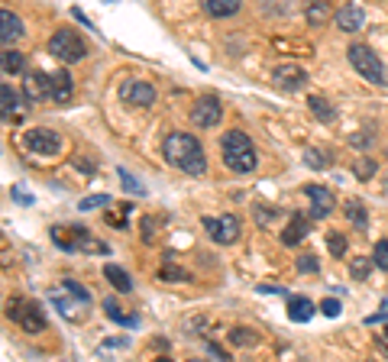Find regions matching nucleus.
<instances>
[{
	"instance_id": "obj_28",
	"label": "nucleus",
	"mask_w": 388,
	"mask_h": 362,
	"mask_svg": "<svg viewBox=\"0 0 388 362\" xmlns=\"http://www.w3.org/2000/svg\"><path fill=\"white\" fill-rule=\"evenodd\" d=\"M230 343H233V346H256L259 337L249 327H233V330H230Z\"/></svg>"
},
{
	"instance_id": "obj_11",
	"label": "nucleus",
	"mask_w": 388,
	"mask_h": 362,
	"mask_svg": "<svg viewBox=\"0 0 388 362\" xmlns=\"http://www.w3.org/2000/svg\"><path fill=\"white\" fill-rule=\"evenodd\" d=\"M23 146L30 149L33 155H59L61 149V139L55 130H46V126H36L23 136Z\"/></svg>"
},
{
	"instance_id": "obj_39",
	"label": "nucleus",
	"mask_w": 388,
	"mask_h": 362,
	"mask_svg": "<svg viewBox=\"0 0 388 362\" xmlns=\"http://www.w3.org/2000/svg\"><path fill=\"white\" fill-rule=\"evenodd\" d=\"M320 310H324V314H327V317H340V301H336V298H327V301H324V304H320Z\"/></svg>"
},
{
	"instance_id": "obj_16",
	"label": "nucleus",
	"mask_w": 388,
	"mask_h": 362,
	"mask_svg": "<svg viewBox=\"0 0 388 362\" xmlns=\"http://www.w3.org/2000/svg\"><path fill=\"white\" fill-rule=\"evenodd\" d=\"M0 116H4V123H10V120L20 116V94L10 85L0 88Z\"/></svg>"
},
{
	"instance_id": "obj_21",
	"label": "nucleus",
	"mask_w": 388,
	"mask_h": 362,
	"mask_svg": "<svg viewBox=\"0 0 388 362\" xmlns=\"http://www.w3.org/2000/svg\"><path fill=\"white\" fill-rule=\"evenodd\" d=\"M346 220H350L356 230H369V214H365V204L359 198H353V200H346Z\"/></svg>"
},
{
	"instance_id": "obj_41",
	"label": "nucleus",
	"mask_w": 388,
	"mask_h": 362,
	"mask_svg": "<svg viewBox=\"0 0 388 362\" xmlns=\"http://www.w3.org/2000/svg\"><path fill=\"white\" fill-rule=\"evenodd\" d=\"M123 346H129V337H117V339H107L100 349H123Z\"/></svg>"
},
{
	"instance_id": "obj_17",
	"label": "nucleus",
	"mask_w": 388,
	"mask_h": 362,
	"mask_svg": "<svg viewBox=\"0 0 388 362\" xmlns=\"http://www.w3.org/2000/svg\"><path fill=\"white\" fill-rule=\"evenodd\" d=\"M52 91H55V100H59V104L71 100V94H75V81H71V71L69 68L52 71Z\"/></svg>"
},
{
	"instance_id": "obj_34",
	"label": "nucleus",
	"mask_w": 388,
	"mask_h": 362,
	"mask_svg": "<svg viewBox=\"0 0 388 362\" xmlns=\"http://www.w3.org/2000/svg\"><path fill=\"white\" fill-rule=\"evenodd\" d=\"M162 282H191V275L184 269H178V265H165V269L159 272Z\"/></svg>"
},
{
	"instance_id": "obj_47",
	"label": "nucleus",
	"mask_w": 388,
	"mask_h": 362,
	"mask_svg": "<svg viewBox=\"0 0 388 362\" xmlns=\"http://www.w3.org/2000/svg\"><path fill=\"white\" fill-rule=\"evenodd\" d=\"M385 339H388V327H385Z\"/></svg>"
},
{
	"instance_id": "obj_35",
	"label": "nucleus",
	"mask_w": 388,
	"mask_h": 362,
	"mask_svg": "<svg viewBox=\"0 0 388 362\" xmlns=\"http://www.w3.org/2000/svg\"><path fill=\"white\" fill-rule=\"evenodd\" d=\"M252 214H256V220H259L262 227H269L275 217H278V210H275V207H266V204H252Z\"/></svg>"
},
{
	"instance_id": "obj_36",
	"label": "nucleus",
	"mask_w": 388,
	"mask_h": 362,
	"mask_svg": "<svg viewBox=\"0 0 388 362\" xmlns=\"http://www.w3.org/2000/svg\"><path fill=\"white\" fill-rule=\"evenodd\" d=\"M305 162L311 165V169H327V165H330V155H324L320 149H307V152H305Z\"/></svg>"
},
{
	"instance_id": "obj_44",
	"label": "nucleus",
	"mask_w": 388,
	"mask_h": 362,
	"mask_svg": "<svg viewBox=\"0 0 388 362\" xmlns=\"http://www.w3.org/2000/svg\"><path fill=\"white\" fill-rule=\"evenodd\" d=\"M71 16H75L78 23H84V26H88V30H91V32H98V30H94V23H91V20H88V16H84V13H81V10H78V7H75V10H71Z\"/></svg>"
},
{
	"instance_id": "obj_43",
	"label": "nucleus",
	"mask_w": 388,
	"mask_h": 362,
	"mask_svg": "<svg viewBox=\"0 0 388 362\" xmlns=\"http://www.w3.org/2000/svg\"><path fill=\"white\" fill-rule=\"evenodd\" d=\"M385 320H388V308H385V310H379V314H369V317H365V324H369V327L385 324Z\"/></svg>"
},
{
	"instance_id": "obj_5",
	"label": "nucleus",
	"mask_w": 388,
	"mask_h": 362,
	"mask_svg": "<svg viewBox=\"0 0 388 362\" xmlns=\"http://www.w3.org/2000/svg\"><path fill=\"white\" fill-rule=\"evenodd\" d=\"M346 55H350V65L365 78V81H372V85H388L385 65L379 62V55H375L369 46H363V42H353V46L346 49Z\"/></svg>"
},
{
	"instance_id": "obj_32",
	"label": "nucleus",
	"mask_w": 388,
	"mask_h": 362,
	"mask_svg": "<svg viewBox=\"0 0 388 362\" xmlns=\"http://www.w3.org/2000/svg\"><path fill=\"white\" fill-rule=\"evenodd\" d=\"M317 269H320V263H317V255L314 253L298 255V272H301V275H314Z\"/></svg>"
},
{
	"instance_id": "obj_29",
	"label": "nucleus",
	"mask_w": 388,
	"mask_h": 362,
	"mask_svg": "<svg viewBox=\"0 0 388 362\" xmlns=\"http://www.w3.org/2000/svg\"><path fill=\"white\" fill-rule=\"evenodd\" d=\"M372 255H369V259H365V255H359V259H353L350 263V275L356 278V282H365V278H369V272H372Z\"/></svg>"
},
{
	"instance_id": "obj_13",
	"label": "nucleus",
	"mask_w": 388,
	"mask_h": 362,
	"mask_svg": "<svg viewBox=\"0 0 388 362\" xmlns=\"http://www.w3.org/2000/svg\"><path fill=\"white\" fill-rule=\"evenodd\" d=\"M334 20L343 32H356V30H363V23H365V10L359 7V4H346V7L336 10Z\"/></svg>"
},
{
	"instance_id": "obj_27",
	"label": "nucleus",
	"mask_w": 388,
	"mask_h": 362,
	"mask_svg": "<svg viewBox=\"0 0 388 362\" xmlns=\"http://www.w3.org/2000/svg\"><path fill=\"white\" fill-rule=\"evenodd\" d=\"M375 159H369V155H359L356 162H353V175L359 178V181H369V178H375Z\"/></svg>"
},
{
	"instance_id": "obj_15",
	"label": "nucleus",
	"mask_w": 388,
	"mask_h": 362,
	"mask_svg": "<svg viewBox=\"0 0 388 362\" xmlns=\"http://www.w3.org/2000/svg\"><path fill=\"white\" fill-rule=\"evenodd\" d=\"M305 194L314 200L311 217H327L334 210V191H327V188H320V185H307Z\"/></svg>"
},
{
	"instance_id": "obj_1",
	"label": "nucleus",
	"mask_w": 388,
	"mask_h": 362,
	"mask_svg": "<svg viewBox=\"0 0 388 362\" xmlns=\"http://www.w3.org/2000/svg\"><path fill=\"white\" fill-rule=\"evenodd\" d=\"M162 155L168 165L182 169L184 175L198 178L207 171V159H204V146L191 133H168V139L162 143Z\"/></svg>"
},
{
	"instance_id": "obj_24",
	"label": "nucleus",
	"mask_w": 388,
	"mask_h": 362,
	"mask_svg": "<svg viewBox=\"0 0 388 362\" xmlns=\"http://www.w3.org/2000/svg\"><path fill=\"white\" fill-rule=\"evenodd\" d=\"M204 10L213 16V20H227L240 10V0H204Z\"/></svg>"
},
{
	"instance_id": "obj_12",
	"label": "nucleus",
	"mask_w": 388,
	"mask_h": 362,
	"mask_svg": "<svg viewBox=\"0 0 388 362\" xmlns=\"http://www.w3.org/2000/svg\"><path fill=\"white\" fill-rule=\"evenodd\" d=\"M272 81L282 91H298V88L307 85V71L298 68V65H278V68H272Z\"/></svg>"
},
{
	"instance_id": "obj_19",
	"label": "nucleus",
	"mask_w": 388,
	"mask_h": 362,
	"mask_svg": "<svg viewBox=\"0 0 388 362\" xmlns=\"http://www.w3.org/2000/svg\"><path fill=\"white\" fill-rule=\"evenodd\" d=\"M104 314L114 320V324H123V327H139V317L123 310V304H117V298H107L104 301Z\"/></svg>"
},
{
	"instance_id": "obj_8",
	"label": "nucleus",
	"mask_w": 388,
	"mask_h": 362,
	"mask_svg": "<svg viewBox=\"0 0 388 362\" xmlns=\"http://www.w3.org/2000/svg\"><path fill=\"white\" fill-rule=\"evenodd\" d=\"M23 97L30 104H42V100H55L52 91V71H26L23 75Z\"/></svg>"
},
{
	"instance_id": "obj_30",
	"label": "nucleus",
	"mask_w": 388,
	"mask_h": 362,
	"mask_svg": "<svg viewBox=\"0 0 388 362\" xmlns=\"http://www.w3.org/2000/svg\"><path fill=\"white\" fill-rule=\"evenodd\" d=\"M117 175H120V185H123V191H129V194H136V198H146V188L139 185L136 178L129 175L127 169H117Z\"/></svg>"
},
{
	"instance_id": "obj_42",
	"label": "nucleus",
	"mask_w": 388,
	"mask_h": 362,
	"mask_svg": "<svg viewBox=\"0 0 388 362\" xmlns=\"http://www.w3.org/2000/svg\"><path fill=\"white\" fill-rule=\"evenodd\" d=\"M52 304H55V308H59V310H61V314H69V317H75V314H71V301H61V298H59V294H52Z\"/></svg>"
},
{
	"instance_id": "obj_31",
	"label": "nucleus",
	"mask_w": 388,
	"mask_h": 362,
	"mask_svg": "<svg viewBox=\"0 0 388 362\" xmlns=\"http://www.w3.org/2000/svg\"><path fill=\"white\" fill-rule=\"evenodd\" d=\"M61 288H65V291H69L71 298H78V301H81V304H88V301H91V291H88V288H84V285H78L75 278H65V282H61Z\"/></svg>"
},
{
	"instance_id": "obj_14",
	"label": "nucleus",
	"mask_w": 388,
	"mask_h": 362,
	"mask_svg": "<svg viewBox=\"0 0 388 362\" xmlns=\"http://www.w3.org/2000/svg\"><path fill=\"white\" fill-rule=\"evenodd\" d=\"M20 36H23V23H20V16H16L13 10H4V13H0V42H4V49H10Z\"/></svg>"
},
{
	"instance_id": "obj_26",
	"label": "nucleus",
	"mask_w": 388,
	"mask_h": 362,
	"mask_svg": "<svg viewBox=\"0 0 388 362\" xmlns=\"http://www.w3.org/2000/svg\"><path fill=\"white\" fill-rule=\"evenodd\" d=\"M0 65H4V75H20L26 62H23V55L10 46V49H4V55H0Z\"/></svg>"
},
{
	"instance_id": "obj_46",
	"label": "nucleus",
	"mask_w": 388,
	"mask_h": 362,
	"mask_svg": "<svg viewBox=\"0 0 388 362\" xmlns=\"http://www.w3.org/2000/svg\"><path fill=\"white\" fill-rule=\"evenodd\" d=\"M207 349H211V353H213V356H221V359H230V356H227V353H223V349H221V346H217V343H211V346H207Z\"/></svg>"
},
{
	"instance_id": "obj_4",
	"label": "nucleus",
	"mask_w": 388,
	"mask_h": 362,
	"mask_svg": "<svg viewBox=\"0 0 388 362\" xmlns=\"http://www.w3.org/2000/svg\"><path fill=\"white\" fill-rule=\"evenodd\" d=\"M46 49H49V55H55V59H59V62H65V65L81 62L84 55H88V42H84L75 30H69V26L55 30Z\"/></svg>"
},
{
	"instance_id": "obj_20",
	"label": "nucleus",
	"mask_w": 388,
	"mask_h": 362,
	"mask_svg": "<svg viewBox=\"0 0 388 362\" xmlns=\"http://www.w3.org/2000/svg\"><path fill=\"white\" fill-rule=\"evenodd\" d=\"M330 16V4L327 0H305V20L311 26H324Z\"/></svg>"
},
{
	"instance_id": "obj_7",
	"label": "nucleus",
	"mask_w": 388,
	"mask_h": 362,
	"mask_svg": "<svg viewBox=\"0 0 388 362\" xmlns=\"http://www.w3.org/2000/svg\"><path fill=\"white\" fill-rule=\"evenodd\" d=\"M201 224H204L207 236H211L213 243H221V246H230V243H236V239H240V217H233V214L204 217Z\"/></svg>"
},
{
	"instance_id": "obj_45",
	"label": "nucleus",
	"mask_w": 388,
	"mask_h": 362,
	"mask_svg": "<svg viewBox=\"0 0 388 362\" xmlns=\"http://www.w3.org/2000/svg\"><path fill=\"white\" fill-rule=\"evenodd\" d=\"M256 291L259 294H285V288H278V285H259Z\"/></svg>"
},
{
	"instance_id": "obj_23",
	"label": "nucleus",
	"mask_w": 388,
	"mask_h": 362,
	"mask_svg": "<svg viewBox=\"0 0 388 362\" xmlns=\"http://www.w3.org/2000/svg\"><path fill=\"white\" fill-rule=\"evenodd\" d=\"M288 317L295 320V324H307L314 317V304L307 298H291L288 301Z\"/></svg>"
},
{
	"instance_id": "obj_6",
	"label": "nucleus",
	"mask_w": 388,
	"mask_h": 362,
	"mask_svg": "<svg viewBox=\"0 0 388 362\" xmlns=\"http://www.w3.org/2000/svg\"><path fill=\"white\" fill-rule=\"evenodd\" d=\"M7 317L13 324H20L26 333H39L46 330V314L39 308L36 301H26V298H10L7 301Z\"/></svg>"
},
{
	"instance_id": "obj_33",
	"label": "nucleus",
	"mask_w": 388,
	"mask_h": 362,
	"mask_svg": "<svg viewBox=\"0 0 388 362\" xmlns=\"http://www.w3.org/2000/svg\"><path fill=\"white\" fill-rule=\"evenodd\" d=\"M372 263L379 265L382 272H388V239H379L372 249Z\"/></svg>"
},
{
	"instance_id": "obj_9",
	"label": "nucleus",
	"mask_w": 388,
	"mask_h": 362,
	"mask_svg": "<svg viewBox=\"0 0 388 362\" xmlns=\"http://www.w3.org/2000/svg\"><path fill=\"white\" fill-rule=\"evenodd\" d=\"M120 100L127 107H153L155 88L149 85V81H139V78H127L120 85Z\"/></svg>"
},
{
	"instance_id": "obj_3",
	"label": "nucleus",
	"mask_w": 388,
	"mask_h": 362,
	"mask_svg": "<svg viewBox=\"0 0 388 362\" xmlns=\"http://www.w3.org/2000/svg\"><path fill=\"white\" fill-rule=\"evenodd\" d=\"M49 236H52V243L59 249H65V253H110L107 243L94 239L84 227H61L59 224V227L49 230Z\"/></svg>"
},
{
	"instance_id": "obj_48",
	"label": "nucleus",
	"mask_w": 388,
	"mask_h": 362,
	"mask_svg": "<svg viewBox=\"0 0 388 362\" xmlns=\"http://www.w3.org/2000/svg\"><path fill=\"white\" fill-rule=\"evenodd\" d=\"M382 308H388V301H385V304H382Z\"/></svg>"
},
{
	"instance_id": "obj_22",
	"label": "nucleus",
	"mask_w": 388,
	"mask_h": 362,
	"mask_svg": "<svg viewBox=\"0 0 388 362\" xmlns=\"http://www.w3.org/2000/svg\"><path fill=\"white\" fill-rule=\"evenodd\" d=\"M104 278L110 282V285L117 288V291H123V294H129L133 291V278L127 275V272L120 269V265H104Z\"/></svg>"
},
{
	"instance_id": "obj_18",
	"label": "nucleus",
	"mask_w": 388,
	"mask_h": 362,
	"mask_svg": "<svg viewBox=\"0 0 388 362\" xmlns=\"http://www.w3.org/2000/svg\"><path fill=\"white\" fill-rule=\"evenodd\" d=\"M311 233V224H307V217H301V214H295L291 217V224H288V230L282 233V243L285 246H298L301 239Z\"/></svg>"
},
{
	"instance_id": "obj_37",
	"label": "nucleus",
	"mask_w": 388,
	"mask_h": 362,
	"mask_svg": "<svg viewBox=\"0 0 388 362\" xmlns=\"http://www.w3.org/2000/svg\"><path fill=\"white\" fill-rule=\"evenodd\" d=\"M327 246H330V255H336V259H343V255H346V239H343V233H330Z\"/></svg>"
},
{
	"instance_id": "obj_38",
	"label": "nucleus",
	"mask_w": 388,
	"mask_h": 362,
	"mask_svg": "<svg viewBox=\"0 0 388 362\" xmlns=\"http://www.w3.org/2000/svg\"><path fill=\"white\" fill-rule=\"evenodd\" d=\"M104 204H110V198H107V194H91V198H84L78 207H81V210H91V207H104Z\"/></svg>"
},
{
	"instance_id": "obj_25",
	"label": "nucleus",
	"mask_w": 388,
	"mask_h": 362,
	"mask_svg": "<svg viewBox=\"0 0 388 362\" xmlns=\"http://www.w3.org/2000/svg\"><path fill=\"white\" fill-rule=\"evenodd\" d=\"M307 107H311V114L317 116L320 123H330V120H336V110H334V104H330L327 97H307Z\"/></svg>"
},
{
	"instance_id": "obj_40",
	"label": "nucleus",
	"mask_w": 388,
	"mask_h": 362,
	"mask_svg": "<svg viewBox=\"0 0 388 362\" xmlns=\"http://www.w3.org/2000/svg\"><path fill=\"white\" fill-rule=\"evenodd\" d=\"M10 198H13V200H20V204H26V207H30V204H33V194H26L23 188H13V191H10Z\"/></svg>"
},
{
	"instance_id": "obj_2",
	"label": "nucleus",
	"mask_w": 388,
	"mask_h": 362,
	"mask_svg": "<svg viewBox=\"0 0 388 362\" xmlns=\"http://www.w3.org/2000/svg\"><path fill=\"white\" fill-rule=\"evenodd\" d=\"M223 162H227L230 171L236 175H249L256 169L259 155H256V146H252V139L246 136L243 130H230L223 136Z\"/></svg>"
},
{
	"instance_id": "obj_10",
	"label": "nucleus",
	"mask_w": 388,
	"mask_h": 362,
	"mask_svg": "<svg viewBox=\"0 0 388 362\" xmlns=\"http://www.w3.org/2000/svg\"><path fill=\"white\" fill-rule=\"evenodd\" d=\"M221 116H223L221 97L204 94L201 100H194V110H191V120H194V126H201V130H213V126L221 123Z\"/></svg>"
}]
</instances>
